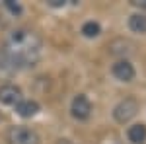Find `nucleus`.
I'll return each instance as SVG.
<instances>
[{"label": "nucleus", "instance_id": "nucleus-10", "mask_svg": "<svg viewBox=\"0 0 146 144\" xmlns=\"http://www.w3.org/2000/svg\"><path fill=\"white\" fill-rule=\"evenodd\" d=\"M100 33H101V27H100V23H98V22H86L84 25H82V35L88 37V39L98 37Z\"/></svg>", "mask_w": 146, "mask_h": 144}, {"label": "nucleus", "instance_id": "nucleus-1", "mask_svg": "<svg viewBox=\"0 0 146 144\" xmlns=\"http://www.w3.org/2000/svg\"><path fill=\"white\" fill-rule=\"evenodd\" d=\"M41 55V39L31 29H14L8 33L6 41L0 49V60L2 66H8L12 70L16 68L33 66Z\"/></svg>", "mask_w": 146, "mask_h": 144}, {"label": "nucleus", "instance_id": "nucleus-8", "mask_svg": "<svg viewBox=\"0 0 146 144\" xmlns=\"http://www.w3.org/2000/svg\"><path fill=\"white\" fill-rule=\"evenodd\" d=\"M127 136H129V140H131L133 144H144L146 142V125L138 123V125L129 127Z\"/></svg>", "mask_w": 146, "mask_h": 144}, {"label": "nucleus", "instance_id": "nucleus-6", "mask_svg": "<svg viewBox=\"0 0 146 144\" xmlns=\"http://www.w3.org/2000/svg\"><path fill=\"white\" fill-rule=\"evenodd\" d=\"M113 76L117 78V80H121V82H133V78H135V66L123 58V60H117L111 68Z\"/></svg>", "mask_w": 146, "mask_h": 144}, {"label": "nucleus", "instance_id": "nucleus-13", "mask_svg": "<svg viewBox=\"0 0 146 144\" xmlns=\"http://www.w3.org/2000/svg\"><path fill=\"white\" fill-rule=\"evenodd\" d=\"M49 4H51V6H62L64 0H49Z\"/></svg>", "mask_w": 146, "mask_h": 144}, {"label": "nucleus", "instance_id": "nucleus-2", "mask_svg": "<svg viewBox=\"0 0 146 144\" xmlns=\"http://www.w3.org/2000/svg\"><path fill=\"white\" fill-rule=\"evenodd\" d=\"M6 140H8V144H39L41 142L39 134L35 133L33 129L22 127V125L10 127L8 133H6Z\"/></svg>", "mask_w": 146, "mask_h": 144}, {"label": "nucleus", "instance_id": "nucleus-12", "mask_svg": "<svg viewBox=\"0 0 146 144\" xmlns=\"http://www.w3.org/2000/svg\"><path fill=\"white\" fill-rule=\"evenodd\" d=\"M131 4H133V6H136V8L146 10V0H131Z\"/></svg>", "mask_w": 146, "mask_h": 144}, {"label": "nucleus", "instance_id": "nucleus-5", "mask_svg": "<svg viewBox=\"0 0 146 144\" xmlns=\"http://www.w3.org/2000/svg\"><path fill=\"white\" fill-rule=\"evenodd\" d=\"M22 101V90L14 84L0 86V103L2 105H18Z\"/></svg>", "mask_w": 146, "mask_h": 144}, {"label": "nucleus", "instance_id": "nucleus-4", "mask_svg": "<svg viewBox=\"0 0 146 144\" xmlns=\"http://www.w3.org/2000/svg\"><path fill=\"white\" fill-rule=\"evenodd\" d=\"M70 113H72V117L76 119V121H86V119H90L92 115V103L90 100L84 96V94H78L72 103H70Z\"/></svg>", "mask_w": 146, "mask_h": 144}, {"label": "nucleus", "instance_id": "nucleus-14", "mask_svg": "<svg viewBox=\"0 0 146 144\" xmlns=\"http://www.w3.org/2000/svg\"><path fill=\"white\" fill-rule=\"evenodd\" d=\"M56 144H74V142L68 140V138H60V140H56Z\"/></svg>", "mask_w": 146, "mask_h": 144}, {"label": "nucleus", "instance_id": "nucleus-9", "mask_svg": "<svg viewBox=\"0 0 146 144\" xmlns=\"http://www.w3.org/2000/svg\"><path fill=\"white\" fill-rule=\"evenodd\" d=\"M129 29L135 33H146V16L144 14H133L129 18Z\"/></svg>", "mask_w": 146, "mask_h": 144}, {"label": "nucleus", "instance_id": "nucleus-11", "mask_svg": "<svg viewBox=\"0 0 146 144\" xmlns=\"http://www.w3.org/2000/svg\"><path fill=\"white\" fill-rule=\"evenodd\" d=\"M4 8H8V10H10L14 16H16V14H22V8H20V4H14L12 0H6V2H4Z\"/></svg>", "mask_w": 146, "mask_h": 144}, {"label": "nucleus", "instance_id": "nucleus-3", "mask_svg": "<svg viewBox=\"0 0 146 144\" xmlns=\"http://www.w3.org/2000/svg\"><path fill=\"white\" fill-rule=\"evenodd\" d=\"M138 113V101L135 98H125L121 100L115 107H113V119L117 123H129L131 119H135Z\"/></svg>", "mask_w": 146, "mask_h": 144}, {"label": "nucleus", "instance_id": "nucleus-7", "mask_svg": "<svg viewBox=\"0 0 146 144\" xmlns=\"http://www.w3.org/2000/svg\"><path fill=\"white\" fill-rule=\"evenodd\" d=\"M16 111H18L20 117L27 119V117H33L35 113L39 111V103L33 101V100H22L18 105H16Z\"/></svg>", "mask_w": 146, "mask_h": 144}]
</instances>
